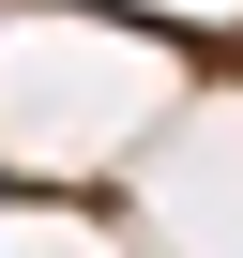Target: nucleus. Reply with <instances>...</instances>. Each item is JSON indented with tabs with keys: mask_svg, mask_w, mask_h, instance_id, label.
I'll return each instance as SVG.
<instances>
[]
</instances>
